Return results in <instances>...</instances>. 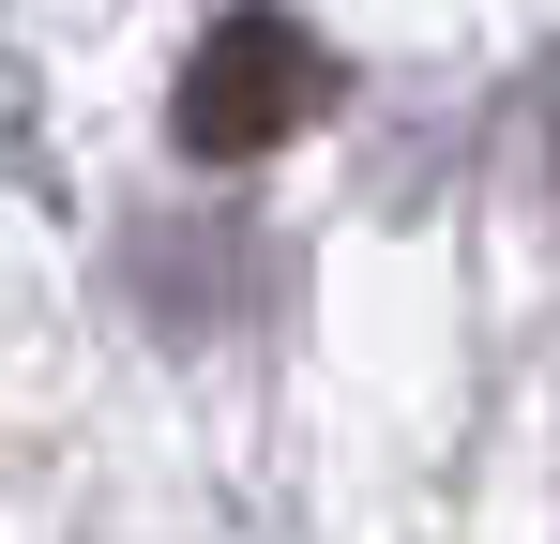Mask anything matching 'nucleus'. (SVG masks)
<instances>
[{
  "instance_id": "f257e3e1",
  "label": "nucleus",
  "mask_w": 560,
  "mask_h": 544,
  "mask_svg": "<svg viewBox=\"0 0 560 544\" xmlns=\"http://www.w3.org/2000/svg\"><path fill=\"white\" fill-rule=\"evenodd\" d=\"M334 91H349V76H334V46H318L288 0H228V15L197 31V61H183L167 137H183L197 167H258V152H288Z\"/></svg>"
}]
</instances>
